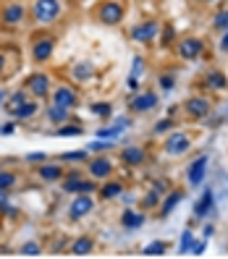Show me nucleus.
<instances>
[{
	"mask_svg": "<svg viewBox=\"0 0 228 259\" xmlns=\"http://www.w3.org/2000/svg\"><path fill=\"white\" fill-rule=\"evenodd\" d=\"M40 243H34V241H29V243H24V246L19 249V254H24V256H40Z\"/></svg>",
	"mask_w": 228,
	"mask_h": 259,
	"instance_id": "38",
	"label": "nucleus"
},
{
	"mask_svg": "<svg viewBox=\"0 0 228 259\" xmlns=\"http://www.w3.org/2000/svg\"><path fill=\"white\" fill-rule=\"evenodd\" d=\"M92 113L105 120V118L113 115V105H110V102H92Z\"/></svg>",
	"mask_w": 228,
	"mask_h": 259,
	"instance_id": "35",
	"label": "nucleus"
},
{
	"mask_svg": "<svg viewBox=\"0 0 228 259\" xmlns=\"http://www.w3.org/2000/svg\"><path fill=\"white\" fill-rule=\"evenodd\" d=\"M48 120H50V123L63 126V123H68V120H71V110H68V108H63V105L50 102V105H48Z\"/></svg>",
	"mask_w": 228,
	"mask_h": 259,
	"instance_id": "24",
	"label": "nucleus"
},
{
	"mask_svg": "<svg viewBox=\"0 0 228 259\" xmlns=\"http://www.w3.org/2000/svg\"><path fill=\"white\" fill-rule=\"evenodd\" d=\"M202 81H205V87L210 89V92H225V89H228V76L220 68H210L202 76Z\"/></svg>",
	"mask_w": 228,
	"mask_h": 259,
	"instance_id": "18",
	"label": "nucleus"
},
{
	"mask_svg": "<svg viewBox=\"0 0 228 259\" xmlns=\"http://www.w3.org/2000/svg\"><path fill=\"white\" fill-rule=\"evenodd\" d=\"M89 152L87 149H73V152H63L60 155V162H87Z\"/></svg>",
	"mask_w": 228,
	"mask_h": 259,
	"instance_id": "30",
	"label": "nucleus"
},
{
	"mask_svg": "<svg viewBox=\"0 0 228 259\" xmlns=\"http://www.w3.org/2000/svg\"><path fill=\"white\" fill-rule=\"evenodd\" d=\"M87 173H89V178H95V181H108L113 176V160L105 157V155L89 157L87 160Z\"/></svg>",
	"mask_w": 228,
	"mask_h": 259,
	"instance_id": "10",
	"label": "nucleus"
},
{
	"mask_svg": "<svg viewBox=\"0 0 228 259\" xmlns=\"http://www.w3.org/2000/svg\"><path fill=\"white\" fill-rule=\"evenodd\" d=\"M55 53V37L53 34H34L32 39V60L34 63H48Z\"/></svg>",
	"mask_w": 228,
	"mask_h": 259,
	"instance_id": "7",
	"label": "nucleus"
},
{
	"mask_svg": "<svg viewBox=\"0 0 228 259\" xmlns=\"http://www.w3.org/2000/svg\"><path fill=\"white\" fill-rule=\"evenodd\" d=\"M95 21L102 26H118L121 21L126 19V6L121 0H100L95 6Z\"/></svg>",
	"mask_w": 228,
	"mask_h": 259,
	"instance_id": "1",
	"label": "nucleus"
},
{
	"mask_svg": "<svg viewBox=\"0 0 228 259\" xmlns=\"http://www.w3.org/2000/svg\"><path fill=\"white\" fill-rule=\"evenodd\" d=\"M92 249H95V238L92 236H82V238H76V241H71V254L73 256H87V254H92Z\"/></svg>",
	"mask_w": 228,
	"mask_h": 259,
	"instance_id": "25",
	"label": "nucleus"
},
{
	"mask_svg": "<svg viewBox=\"0 0 228 259\" xmlns=\"http://www.w3.org/2000/svg\"><path fill=\"white\" fill-rule=\"evenodd\" d=\"M192 246H194V233L186 228V231L181 233V241H178V254H186V251H192Z\"/></svg>",
	"mask_w": 228,
	"mask_h": 259,
	"instance_id": "34",
	"label": "nucleus"
},
{
	"mask_svg": "<svg viewBox=\"0 0 228 259\" xmlns=\"http://www.w3.org/2000/svg\"><path fill=\"white\" fill-rule=\"evenodd\" d=\"M131 123V118H116L113 120V126H102L97 131V139H116V136H121Z\"/></svg>",
	"mask_w": 228,
	"mask_h": 259,
	"instance_id": "22",
	"label": "nucleus"
},
{
	"mask_svg": "<svg viewBox=\"0 0 228 259\" xmlns=\"http://www.w3.org/2000/svg\"><path fill=\"white\" fill-rule=\"evenodd\" d=\"M13 131H16V120H8V123L0 128V134H13Z\"/></svg>",
	"mask_w": 228,
	"mask_h": 259,
	"instance_id": "46",
	"label": "nucleus"
},
{
	"mask_svg": "<svg viewBox=\"0 0 228 259\" xmlns=\"http://www.w3.org/2000/svg\"><path fill=\"white\" fill-rule=\"evenodd\" d=\"M126 84H129V89H131V92H139V79H136V76H129V79H126Z\"/></svg>",
	"mask_w": 228,
	"mask_h": 259,
	"instance_id": "45",
	"label": "nucleus"
},
{
	"mask_svg": "<svg viewBox=\"0 0 228 259\" xmlns=\"http://www.w3.org/2000/svg\"><path fill=\"white\" fill-rule=\"evenodd\" d=\"M50 102H55V105H63V108L73 110L76 105H79V92H76L73 87H68V84H58V87H53Z\"/></svg>",
	"mask_w": 228,
	"mask_h": 259,
	"instance_id": "14",
	"label": "nucleus"
},
{
	"mask_svg": "<svg viewBox=\"0 0 228 259\" xmlns=\"http://www.w3.org/2000/svg\"><path fill=\"white\" fill-rule=\"evenodd\" d=\"M184 196H186V191L184 189H171L168 194L163 196V202H160V207H158V218H168V215H173V209L184 202Z\"/></svg>",
	"mask_w": 228,
	"mask_h": 259,
	"instance_id": "16",
	"label": "nucleus"
},
{
	"mask_svg": "<svg viewBox=\"0 0 228 259\" xmlns=\"http://www.w3.org/2000/svg\"><path fill=\"white\" fill-rule=\"evenodd\" d=\"M205 249H207V238H202V241H194V246H192V251H189V254H194V256H202V254H205Z\"/></svg>",
	"mask_w": 228,
	"mask_h": 259,
	"instance_id": "42",
	"label": "nucleus"
},
{
	"mask_svg": "<svg viewBox=\"0 0 228 259\" xmlns=\"http://www.w3.org/2000/svg\"><path fill=\"white\" fill-rule=\"evenodd\" d=\"M40 178L45 181V184H55V181H63V176H66V167L60 165V160L58 162H48V165H40Z\"/></svg>",
	"mask_w": 228,
	"mask_h": 259,
	"instance_id": "20",
	"label": "nucleus"
},
{
	"mask_svg": "<svg viewBox=\"0 0 228 259\" xmlns=\"http://www.w3.org/2000/svg\"><path fill=\"white\" fill-rule=\"evenodd\" d=\"M60 13H63V3H60V0H34L29 16H32V21L40 24V26H50L60 19Z\"/></svg>",
	"mask_w": 228,
	"mask_h": 259,
	"instance_id": "2",
	"label": "nucleus"
},
{
	"mask_svg": "<svg viewBox=\"0 0 228 259\" xmlns=\"http://www.w3.org/2000/svg\"><path fill=\"white\" fill-rule=\"evenodd\" d=\"M142 73H144V60H142V55H136V58H134V66H131V76H136V79H139Z\"/></svg>",
	"mask_w": 228,
	"mask_h": 259,
	"instance_id": "41",
	"label": "nucleus"
},
{
	"mask_svg": "<svg viewBox=\"0 0 228 259\" xmlns=\"http://www.w3.org/2000/svg\"><path fill=\"white\" fill-rule=\"evenodd\" d=\"M3 105H6V92L0 89V108H3Z\"/></svg>",
	"mask_w": 228,
	"mask_h": 259,
	"instance_id": "51",
	"label": "nucleus"
},
{
	"mask_svg": "<svg viewBox=\"0 0 228 259\" xmlns=\"http://www.w3.org/2000/svg\"><path fill=\"white\" fill-rule=\"evenodd\" d=\"M82 131H84L82 126H66V123H63V126H58L55 136H79Z\"/></svg>",
	"mask_w": 228,
	"mask_h": 259,
	"instance_id": "37",
	"label": "nucleus"
},
{
	"mask_svg": "<svg viewBox=\"0 0 228 259\" xmlns=\"http://www.w3.org/2000/svg\"><path fill=\"white\" fill-rule=\"evenodd\" d=\"M212 233H215V231H212V225H205V231H202V238H210Z\"/></svg>",
	"mask_w": 228,
	"mask_h": 259,
	"instance_id": "48",
	"label": "nucleus"
},
{
	"mask_svg": "<svg viewBox=\"0 0 228 259\" xmlns=\"http://www.w3.org/2000/svg\"><path fill=\"white\" fill-rule=\"evenodd\" d=\"M95 76V66L89 63V60H82V63L73 66V79L76 81H89Z\"/></svg>",
	"mask_w": 228,
	"mask_h": 259,
	"instance_id": "27",
	"label": "nucleus"
},
{
	"mask_svg": "<svg viewBox=\"0 0 228 259\" xmlns=\"http://www.w3.org/2000/svg\"><path fill=\"white\" fill-rule=\"evenodd\" d=\"M205 53V42L200 37H181L176 42V55L181 60H197Z\"/></svg>",
	"mask_w": 228,
	"mask_h": 259,
	"instance_id": "9",
	"label": "nucleus"
},
{
	"mask_svg": "<svg viewBox=\"0 0 228 259\" xmlns=\"http://www.w3.org/2000/svg\"><path fill=\"white\" fill-rule=\"evenodd\" d=\"M89 149L92 152H105V149H110V144H105V139H95L92 144H89Z\"/></svg>",
	"mask_w": 228,
	"mask_h": 259,
	"instance_id": "43",
	"label": "nucleus"
},
{
	"mask_svg": "<svg viewBox=\"0 0 228 259\" xmlns=\"http://www.w3.org/2000/svg\"><path fill=\"white\" fill-rule=\"evenodd\" d=\"M124 194V184H121V181H102V186L97 189V196L102 202H110V199H116V196H121Z\"/></svg>",
	"mask_w": 228,
	"mask_h": 259,
	"instance_id": "23",
	"label": "nucleus"
},
{
	"mask_svg": "<svg viewBox=\"0 0 228 259\" xmlns=\"http://www.w3.org/2000/svg\"><path fill=\"white\" fill-rule=\"evenodd\" d=\"M225 115H228V113H225Z\"/></svg>",
	"mask_w": 228,
	"mask_h": 259,
	"instance_id": "52",
	"label": "nucleus"
},
{
	"mask_svg": "<svg viewBox=\"0 0 228 259\" xmlns=\"http://www.w3.org/2000/svg\"><path fill=\"white\" fill-rule=\"evenodd\" d=\"M163 149H165L168 157L186 155V152L192 149V136L186 131H171L168 136H165V142H163Z\"/></svg>",
	"mask_w": 228,
	"mask_h": 259,
	"instance_id": "5",
	"label": "nucleus"
},
{
	"mask_svg": "<svg viewBox=\"0 0 228 259\" xmlns=\"http://www.w3.org/2000/svg\"><path fill=\"white\" fill-rule=\"evenodd\" d=\"M26 160L29 162H45V152H29Z\"/></svg>",
	"mask_w": 228,
	"mask_h": 259,
	"instance_id": "44",
	"label": "nucleus"
},
{
	"mask_svg": "<svg viewBox=\"0 0 228 259\" xmlns=\"http://www.w3.org/2000/svg\"><path fill=\"white\" fill-rule=\"evenodd\" d=\"M60 189L66 194H95L100 186L95 178H82V170H71L60 181Z\"/></svg>",
	"mask_w": 228,
	"mask_h": 259,
	"instance_id": "3",
	"label": "nucleus"
},
{
	"mask_svg": "<svg viewBox=\"0 0 228 259\" xmlns=\"http://www.w3.org/2000/svg\"><path fill=\"white\" fill-rule=\"evenodd\" d=\"M37 110H40V102H37V100H26V102H24L21 108H19L16 113H13L11 118H16V120H29Z\"/></svg>",
	"mask_w": 228,
	"mask_h": 259,
	"instance_id": "28",
	"label": "nucleus"
},
{
	"mask_svg": "<svg viewBox=\"0 0 228 259\" xmlns=\"http://www.w3.org/2000/svg\"><path fill=\"white\" fill-rule=\"evenodd\" d=\"M3 71H6V58H3V53H0V76H3Z\"/></svg>",
	"mask_w": 228,
	"mask_h": 259,
	"instance_id": "49",
	"label": "nucleus"
},
{
	"mask_svg": "<svg viewBox=\"0 0 228 259\" xmlns=\"http://www.w3.org/2000/svg\"><path fill=\"white\" fill-rule=\"evenodd\" d=\"M176 42V29L168 24V26H163V34H160V45L163 48H171V45Z\"/></svg>",
	"mask_w": 228,
	"mask_h": 259,
	"instance_id": "36",
	"label": "nucleus"
},
{
	"mask_svg": "<svg viewBox=\"0 0 228 259\" xmlns=\"http://www.w3.org/2000/svg\"><path fill=\"white\" fill-rule=\"evenodd\" d=\"M158 87H160V92H173L176 73H160V76H158Z\"/></svg>",
	"mask_w": 228,
	"mask_h": 259,
	"instance_id": "33",
	"label": "nucleus"
},
{
	"mask_svg": "<svg viewBox=\"0 0 228 259\" xmlns=\"http://www.w3.org/2000/svg\"><path fill=\"white\" fill-rule=\"evenodd\" d=\"M212 204H215V194H212V189H205L202 196L194 202V218H197V220H205L207 212L212 209Z\"/></svg>",
	"mask_w": 228,
	"mask_h": 259,
	"instance_id": "21",
	"label": "nucleus"
},
{
	"mask_svg": "<svg viewBox=\"0 0 228 259\" xmlns=\"http://www.w3.org/2000/svg\"><path fill=\"white\" fill-rule=\"evenodd\" d=\"M121 162H124L126 167H142L147 162V149L136 147V144L124 147V149H121Z\"/></svg>",
	"mask_w": 228,
	"mask_h": 259,
	"instance_id": "17",
	"label": "nucleus"
},
{
	"mask_svg": "<svg viewBox=\"0 0 228 259\" xmlns=\"http://www.w3.org/2000/svg\"><path fill=\"white\" fill-rule=\"evenodd\" d=\"M158 108V95L152 92V89H142V92H136L131 100H129V110L134 115H144V113H152Z\"/></svg>",
	"mask_w": 228,
	"mask_h": 259,
	"instance_id": "8",
	"label": "nucleus"
},
{
	"mask_svg": "<svg viewBox=\"0 0 228 259\" xmlns=\"http://www.w3.org/2000/svg\"><path fill=\"white\" fill-rule=\"evenodd\" d=\"M26 6L24 3H16V0H8V6L0 11V21L3 26H21L26 21Z\"/></svg>",
	"mask_w": 228,
	"mask_h": 259,
	"instance_id": "12",
	"label": "nucleus"
},
{
	"mask_svg": "<svg viewBox=\"0 0 228 259\" xmlns=\"http://www.w3.org/2000/svg\"><path fill=\"white\" fill-rule=\"evenodd\" d=\"M184 113H186V118H192V120H205V118L212 113V102H210V97H205V95H192V97L184 100Z\"/></svg>",
	"mask_w": 228,
	"mask_h": 259,
	"instance_id": "6",
	"label": "nucleus"
},
{
	"mask_svg": "<svg viewBox=\"0 0 228 259\" xmlns=\"http://www.w3.org/2000/svg\"><path fill=\"white\" fill-rule=\"evenodd\" d=\"M144 223H147V215H144V212H139V209H134V207L121 212V225H124L126 231H139Z\"/></svg>",
	"mask_w": 228,
	"mask_h": 259,
	"instance_id": "19",
	"label": "nucleus"
},
{
	"mask_svg": "<svg viewBox=\"0 0 228 259\" xmlns=\"http://www.w3.org/2000/svg\"><path fill=\"white\" fill-rule=\"evenodd\" d=\"M0 215H16V209L8 204V191H0Z\"/></svg>",
	"mask_w": 228,
	"mask_h": 259,
	"instance_id": "39",
	"label": "nucleus"
},
{
	"mask_svg": "<svg viewBox=\"0 0 228 259\" xmlns=\"http://www.w3.org/2000/svg\"><path fill=\"white\" fill-rule=\"evenodd\" d=\"M212 29H215V32H225L228 29V8H220L215 16H212Z\"/></svg>",
	"mask_w": 228,
	"mask_h": 259,
	"instance_id": "31",
	"label": "nucleus"
},
{
	"mask_svg": "<svg viewBox=\"0 0 228 259\" xmlns=\"http://www.w3.org/2000/svg\"><path fill=\"white\" fill-rule=\"evenodd\" d=\"M26 100H29V97H26V87H24V89H16V92H13V95L6 100L3 108L8 110V115H13V113H16V110L21 108V105L26 102Z\"/></svg>",
	"mask_w": 228,
	"mask_h": 259,
	"instance_id": "26",
	"label": "nucleus"
},
{
	"mask_svg": "<svg viewBox=\"0 0 228 259\" xmlns=\"http://www.w3.org/2000/svg\"><path fill=\"white\" fill-rule=\"evenodd\" d=\"M16 173L13 170H0V191H11L13 186H16Z\"/></svg>",
	"mask_w": 228,
	"mask_h": 259,
	"instance_id": "32",
	"label": "nucleus"
},
{
	"mask_svg": "<svg viewBox=\"0 0 228 259\" xmlns=\"http://www.w3.org/2000/svg\"><path fill=\"white\" fill-rule=\"evenodd\" d=\"M207 165H210V157L207 155H200L189 167H186V184L189 186H202L205 178H207Z\"/></svg>",
	"mask_w": 228,
	"mask_h": 259,
	"instance_id": "15",
	"label": "nucleus"
},
{
	"mask_svg": "<svg viewBox=\"0 0 228 259\" xmlns=\"http://www.w3.org/2000/svg\"><path fill=\"white\" fill-rule=\"evenodd\" d=\"M192 3H197V6H207V3H215V0H192Z\"/></svg>",
	"mask_w": 228,
	"mask_h": 259,
	"instance_id": "50",
	"label": "nucleus"
},
{
	"mask_svg": "<svg viewBox=\"0 0 228 259\" xmlns=\"http://www.w3.org/2000/svg\"><path fill=\"white\" fill-rule=\"evenodd\" d=\"M26 92L32 95L34 100H48L53 95V79H50V73H45V71L29 73L26 76Z\"/></svg>",
	"mask_w": 228,
	"mask_h": 259,
	"instance_id": "4",
	"label": "nucleus"
},
{
	"mask_svg": "<svg viewBox=\"0 0 228 259\" xmlns=\"http://www.w3.org/2000/svg\"><path fill=\"white\" fill-rule=\"evenodd\" d=\"M92 209H95L92 194H73V202L68 204V218H71V220H82V218H87Z\"/></svg>",
	"mask_w": 228,
	"mask_h": 259,
	"instance_id": "13",
	"label": "nucleus"
},
{
	"mask_svg": "<svg viewBox=\"0 0 228 259\" xmlns=\"http://www.w3.org/2000/svg\"><path fill=\"white\" fill-rule=\"evenodd\" d=\"M168 241H152L144 246V256H165V251H168Z\"/></svg>",
	"mask_w": 228,
	"mask_h": 259,
	"instance_id": "29",
	"label": "nucleus"
},
{
	"mask_svg": "<svg viewBox=\"0 0 228 259\" xmlns=\"http://www.w3.org/2000/svg\"><path fill=\"white\" fill-rule=\"evenodd\" d=\"M131 39L134 42H139V45H149L152 39H158V34H160V24L155 21V19H147V21H142V24H136V26H131Z\"/></svg>",
	"mask_w": 228,
	"mask_h": 259,
	"instance_id": "11",
	"label": "nucleus"
},
{
	"mask_svg": "<svg viewBox=\"0 0 228 259\" xmlns=\"http://www.w3.org/2000/svg\"><path fill=\"white\" fill-rule=\"evenodd\" d=\"M220 50H223V53H228V29L220 34Z\"/></svg>",
	"mask_w": 228,
	"mask_h": 259,
	"instance_id": "47",
	"label": "nucleus"
},
{
	"mask_svg": "<svg viewBox=\"0 0 228 259\" xmlns=\"http://www.w3.org/2000/svg\"><path fill=\"white\" fill-rule=\"evenodd\" d=\"M171 128H173V120L171 118H160L152 131H155V134H165V131H171Z\"/></svg>",
	"mask_w": 228,
	"mask_h": 259,
	"instance_id": "40",
	"label": "nucleus"
}]
</instances>
